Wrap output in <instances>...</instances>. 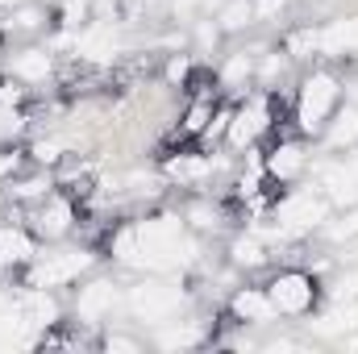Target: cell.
I'll list each match as a JSON object with an SVG mask.
<instances>
[{
  "label": "cell",
  "mask_w": 358,
  "mask_h": 354,
  "mask_svg": "<svg viewBox=\"0 0 358 354\" xmlns=\"http://www.w3.org/2000/svg\"><path fill=\"white\" fill-rule=\"evenodd\" d=\"M192 250H196V246H192L183 221L171 217V213L129 221V225L117 229V238H113V255H117V263L138 267V271H150V275L179 271L183 263H192Z\"/></svg>",
  "instance_id": "cell-1"
},
{
  "label": "cell",
  "mask_w": 358,
  "mask_h": 354,
  "mask_svg": "<svg viewBox=\"0 0 358 354\" xmlns=\"http://www.w3.org/2000/svg\"><path fill=\"white\" fill-rule=\"evenodd\" d=\"M338 104H342V80L334 71L304 76V84L296 92V125H300V134L317 138L329 125V117L338 113Z\"/></svg>",
  "instance_id": "cell-2"
},
{
  "label": "cell",
  "mask_w": 358,
  "mask_h": 354,
  "mask_svg": "<svg viewBox=\"0 0 358 354\" xmlns=\"http://www.w3.org/2000/svg\"><path fill=\"white\" fill-rule=\"evenodd\" d=\"M183 300H187L183 288L167 283V279H142V283H134L129 296H125L129 313H134L142 325H167L171 317H179Z\"/></svg>",
  "instance_id": "cell-3"
},
{
  "label": "cell",
  "mask_w": 358,
  "mask_h": 354,
  "mask_svg": "<svg viewBox=\"0 0 358 354\" xmlns=\"http://www.w3.org/2000/svg\"><path fill=\"white\" fill-rule=\"evenodd\" d=\"M325 217H329V200H325V192H317V187L283 192V200L275 204L279 234H304V229H317Z\"/></svg>",
  "instance_id": "cell-4"
},
{
  "label": "cell",
  "mask_w": 358,
  "mask_h": 354,
  "mask_svg": "<svg viewBox=\"0 0 358 354\" xmlns=\"http://www.w3.org/2000/svg\"><path fill=\"white\" fill-rule=\"evenodd\" d=\"M263 292H267L275 317H304L317 304V279L308 271H279Z\"/></svg>",
  "instance_id": "cell-5"
},
{
  "label": "cell",
  "mask_w": 358,
  "mask_h": 354,
  "mask_svg": "<svg viewBox=\"0 0 358 354\" xmlns=\"http://www.w3.org/2000/svg\"><path fill=\"white\" fill-rule=\"evenodd\" d=\"M96 255L92 250H55V255H34L29 259V288H67L76 283L84 271H92Z\"/></svg>",
  "instance_id": "cell-6"
},
{
  "label": "cell",
  "mask_w": 358,
  "mask_h": 354,
  "mask_svg": "<svg viewBox=\"0 0 358 354\" xmlns=\"http://www.w3.org/2000/svg\"><path fill=\"white\" fill-rule=\"evenodd\" d=\"M117 304H121V292H117L113 279H92V283L80 288V296H76V313H80V321H88V325H100L104 317H113Z\"/></svg>",
  "instance_id": "cell-7"
},
{
  "label": "cell",
  "mask_w": 358,
  "mask_h": 354,
  "mask_svg": "<svg viewBox=\"0 0 358 354\" xmlns=\"http://www.w3.org/2000/svg\"><path fill=\"white\" fill-rule=\"evenodd\" d=\"M271 125V108L267 100H250L246 108H234V117H229V146L234 150H246V146H255L259 142V134Z\"/></svg>",
  "instance_id": "cell-8"
},
{
  "label": "cell",
  "mask_w": 358,
  "mask_h": 354,
  "mask_svg": "<svg viewBox=\"0 0 358 354\" xmlns=\"http://www.w3.org/2000/svg\"><path fill=\"white\" fill-rule=\"evenodd\" d=\"M71 221H76V204L67 200V196H42L38 204H34V229L42 234V238H63L67 229H71Z\"/></svg>",
  "instance_id": "cell-9"
},
{
  "label": "cell",
  "mask_w": 358,
  "mask_h": 354,
  "mask_svg": "<svg viewBox=\"0 0 358 354\" xmlns=\"http://www.w3.org/2000/svg\"><path fill=\"white\" fill-rule=\"evenodd\" d=\"M304 167H308V159H304V142H296V138L275 142V146L267 150V159H263L267 179H279V183H292Z\"/></svg>",
  "instance_id": "cell-10"
},
{
  "label": "cell",
  "mask_w": 358,
  "mask_h": 354,
  "mask_svg": "<svg viewBox=\"0 0 358 354\" xmlns=\"http://www.w3.org/2000/svg\"><path fill=\"white\" fill-rule=\"evenodd\" d=\"M321 192H325V200L329 204H358V179L350 171V163H329V167H321Z\"/></svg>",
  "instance_id": "cell-11"
},
{
  "label": "cell",
  "mask_w": 358,
  "mask_h": 354,
  "mask_svg": "<svg viewBox=\"0 0 358 354\" xmlns=\"http://www.w3.org/2000/svg\"><path fill=\"white\" fill-rule=\"evenodd\" d=\"M50 71H55V59H50V50H38V46L13 55V63H8V76L21 84H46Z\"/></svg>",
  "instance_id": "cell-12"
},
{
  "label": "cell",
  "mask_w": 358,
  "mask_h": 354,
  "mask_svg": "<svg viewBox=\"0 0 358 354\" xmlns=\"http://www.w3.org/2000/svg\"><path fill=\"white\" fill-rule=\"evenodd\" d=\"M317 50H321V55H334V59L358 50V17H350V21H334V25L317 29Z\"/></svg>",
  "instance_id": "cell-13"
},
{
  "label": "cell",
  "mask_w": 358,
  "mask_h": 354,
  "mask_svg": "<svg viewBox=\"0 0 358 354\" xmlns=\"http://www.w3.org/2000/svg\"><path fill=\"white\" fill-rule=\"evenodd\" d=\"M34 238L21 225H0V267H29Z\"/></svg>",
  "instance_id": "cell-14"
},
{
  "label": "cell",
  "mask_w": 358,
  "mask_h": 354,
  "mask_svg": "<svg viewBox=\"0 0 358 354\" xmlns=\"http://www.w3.org/2000/svg\"><path fill=\"white\" fill-rule=\"evenodd\" d=\"M321 138L334 150H355L358 146V108H338L329 117V125L321 129Z\"/></svg>",
  "instance_id": "cell-15"
},
{
  "label": "cell",
  "mask_w": 358,
  "mask_h": 354,
  "mask_svg": "<svg viewBox=\"0 0 358 354\" xmlns=\"http://www.w3.org/2000/svg\"><path fill=\"white\" fill-rule=\"evenodd\" d=\"M234 317L238 321H255V325H263V321H275V309H271L267 292L263 288H242L238 296H234Z\"/></svg>",
  "instance_id": "cell-16"
},
{
  "label": "cell",
  "mask_w": 358,
  "mask_h": 354,
  "mask_svg": "<svg viewBox=\"0 0 358 354\" xmlns=\"http://www.w3.org/2000/svg\"><path fill=\"white\" fill-rule=\"evenodd\" d=\"M163 351H187V346H200L204 342V325L200 321H183V325H176V321H167V325H159V338H155Z\"/></svg>",
  "instance_id": "cell-17"
},
{
  "label": "cell",
  "mask_w": 358,
  "mask_h": 354,
  "mask_svg": "<svg viewBox=\"0 0 358 354\" xmlns=\"http://www.w3.org/2000/svg\"><path fill=\"white\" fill-rule=\"evenodd\" d=\"M208 121H213V100H208V96H200V100H192V104H187L179 134H183V138H200V134L208 129Z\"/></svg>",
  "instance_id": "cell-18"
},
{
  "label": "cell",
  "mask_w": 358,
  "mask_h": 354,
  "mask_svg": "<svg viewBox=\"0 0 358 354\" xmlns=\"http://www.w3.org/2000/svg\"><path fill=\"white\" fill-rule=\"evenodd\" d=\"M167 171H171L176 179H183V183H196V179H204L208 171H213V163H208L204 155H179V159L167 163Z\"/></svg>",
  "instance_id": "cell-19"
},
{
  "label": "cell",
  "mask_w": 358,
  "mask_h": 354,
  "mask_svg": "<svg viewBox=\"0 0 358 354\" xmlns=\"http://www.w3.org/2000/svg\"><path fill=\"white\" fill-rule=\"evenodd\" d=\"M255 21V0H229L221 8V29H246Z\"/></svg>",
  "instance_id": "cell-20"
},
{
  "label": "cell",
  "mask_w": 358,
  "mask_h": 354,
  "mask_svg": "<svg viewBox=\"0 0 358 354\" xmlns=\"http://www.w3.org/2000/svg\"><path fill=\"white\" fill-rule=\"evenodd\" d=\"M250 76H255V59H250V55H234V59L225 63V71H221V84H225V88H242Z\"/></svg>",
  "instance_id": "cell-21"
},
{
  "label": "cell",
  "mask_w": 358,
  "mask_h": 354,
  "mask_svg": "<svg viewBox=\"0 0 358 354\" xmlns=\"http://www.w3.org/2000/svg\"><path fill=\"white\" fill-rule=\"evenodd\" d=\"M263 259H267V250H263L255 238H238V242H234V263L238 267H259Z\"/></svg>",
  "instance_id": "cell-22"
},
{
  "label": "cell",
  "mask_w": 358,
  "mask_h": 354,
  "mask_svg": "<svg viewBox=\"0 0 358 354\" xmlns=\"http://www.w3.org/2000/svg\"><path fill=\"white\" fill-rule=\"evenodd\" d=\"M355 325H358V313H355V309H346V317H342V313H334V317L313 321V330H317V334H346V330H355Z\"/></svg>",
  "instance_id": "cell-23"
},
{
  "label": "cell",
  "mask_w": 358,
  "mask_h": 354,
  "mask_svg": "<svg viewBox=\"0 0 358 354\" xmlns=\"http://www.w3.org/2000/svg\"><path fill=\"white\" fill-rule=\"evenodd\" d=\"M325 238H329V242H350V238H358V208L355 213H346L342 221L325 225Z\"/></svg>",
  "instance_id": "cell-24"
},
{
  "label": "cell",
  "mask_w": 358,
  "mask_h": 354,
  "mask_svg": "<svg viewBox=\"0 0 358 354\" xmlns=\"http://www.w3.org/2000/svg\"><path fill=\"white\" fill-rule=\"evenodd\" d=\"M59 155H63V142H38L34 146V159L38 163H59Z\"/></svg>",
  "instance_id": "cell-25"
},
{
  "label": "cell",
  "mask_w": 358,
  "mask_h": 354,
  "mask_svg": "<svg viewBox=\"0 0 358 354\" xmlns=\"http://www.w3.org/2000/svg\"><path fill=\"white\" fill-rule=\"evenodd\" d=\"M38 25H42V13H34V8H25V13L13 17V29H38Z\"/></svg>",
  "instance_id": "cell-26"
},
{
  "label": "cell",
  "mask_w": 358,
  "mask_h": 354,
  "mask_svg": "<svg viewBox=\"0 0 358 354\" xmlns=\"http://www.w3.org/2000/svg\"><path fill=\"white\" fill-rule=\"evenodd\" d=\"M287 0H255V17H275Z\"/></svg>",
  "instance_id": "cell-27"
},
{
  "label": "cell",
  "mask_w": 358,
  "mask_h": 354,
  "mask_svg": "<svg viewBox=\"0 0 358 354\" xmlns=\"http://www.w3.org/2000/svg\"><path fill=\"white\" fill-rule=\"evenodd\" d=\"M104 346H108V351H138V342H134V338H121V334H108Z\"/></svg>",
  "instance_id": "cell-28"
},
{
  "label": "cell",
  "mask_w": 358,
  "mask_h": 354,
  "mask_svg": "<svg viewBox=\"0 0 358 354\" xmlns=\"http://www.w3.org/2000/svg\"><path fill=\"white\" fill-rule=\"evenodd\" d=\"M13 129H17V113H13V108H0V142H4Z\"/></svg>",
  "instance_id": "cell-29"
},
{
  "label": "cell",
  "mask_w": 358,
  "mask_h": 354,
  "mask_svg": "<svg viewBox=\"0 0 358 354\" xmlns=\"http://www.w3.org/2000/svg\"><path fill=\"white\" fill-rule=\"evenodd\" d=\"M167 76H171V80H183V76H187V59H171Z\"/></svg>",
  "instance_id": "cell-30"
},
{
  "label": "cell",
  "mask_w": 358,
  "mask_h": 354,
  "mask_svg": "<svg viewBox=\"0 0 358 354\" xmlns=\"http://www.w3.org/2000/svg\"><path fill=\"white\" fill-rule=\"evenodd\" d=\"M217 42V25H200V46H213Z\"/></svg>",
  "instance_id": "cell-31"
},
{
  "label": "cell",
  "mask_w": 358,
  "mask_h": 354,
  "mask_svg": "<svg viewBox=\"0 0 358 354\" xmlns=\"http://www.w3.org/2000/svg\"><path fill=\"white\" fill-rule=\"evenodd\" d=\"M350 171H355V179H358V155H350Z\"/></svg>",
  "instance_id": "cell-32"
}]
</instances>
